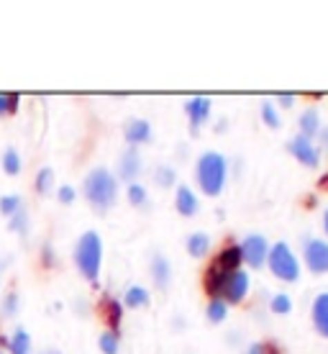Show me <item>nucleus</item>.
<instances>
[{"mask_svg":"<svg viewBox=\"0 0 328 354\" xmlns=\"http://www.w3.org/2000/svg\"><path fill=\"white\" fill-rule=\"evenodd\" d=\"M139 175H142V154H139L136 147H128V149L124 151L121 162H118V177L131 185Z\"/></svg>","mask_w":328,"mask_h":354,"instance_id":"obj_10","label":"nucleus"},{"mask_svg":"<svg viewBox=\"0 0 328 354\" xmlns=\"http://www.w3.org/2000/svg\"><path fill=\"white\" fill-rule=\"evenodd\" d=\"M211 111H213V103H211V97L195 95V97H190V100H187V103H185V113H187V118H190L193 133L200 131V126L208 121Z\"/></svg>","mask_w":328,"mask_h":354,"instance_id":"obj_8","label":"nucleus"},{"mask_svg":"<svg viewBox=\"0 0 328 354\" xmlns=\"http://www.w3.org/2000/svg\"><path fill=\"white\" fill-rule=\"evenodd\" d=\"M10 231H16L18 236H23L28 229V216H26V208H21V211H16L13 216H10V223H8Z\"/></svg>","mask_w":328,"mask_h":354,"instance_id":"obj_28","label":"nucleus"},{"mask_svg":"<svg viewBox=\"0 0 328 354\" xmlns=\"http://www.w3.org/2000/svg\"><path fill=\"white\" fill-rule=\"evenodd\" d=\"M175 180H177V169L169 167V165H160V167L154 169V183L160 187H172Z\"/></svg>","mask_w":328,"mask_h":354,"instance_id":"obj_22","label":"nucleus"},{"mask_svg":"<svg viewBox=\"0 0 328 354\" xmlns=\"http://www.w3.org/2000/svg\"><path fill=\"white\" fill-rule=\"evenodd\" d=\"M16 310H18V295H16V292H10V295H6L3 313H6V316H16Z\"/></svg>","mask_w":328,"mask_h":354,"instance_id":"obj_32","label":"nucleus"},{"mask_svg":"<svg viewBox=\"0 0 328 354\" xmlns=\"http://www.w3.org/2000/svg\"><path fill=\"white\" fill-rule=\"evenodd\" d=\"M151 277H154L157 288H167L169 285L172 267H169V259L164 254H154V259H151Z\"/></svg>","mask_w":328,"mask_h":354,"instance_id":"obj_16","label":"nucleus"},{"mask_svg":"<svg viewBox=\"0 0 328 354\" xmlns=\"http://www.w3.org/2000/svg\"><path fill=\"white\" fill-rule=\"evenodd\" d=\"M54 185V169L52 167H41L39 175H36V193L39 195H49Z\"/></svg>","mask_w":328,"mask_h":354,"instance_id":"obj_23","label":"nucleus"},{"mask_svg":"<svg viewBox=\"0 0 328 354\" xmlns=\"http://www.w3.org/2000/svg\"><path fill=\"white\" fill-rule=\"evenodd\" d=\"M241 262H244V257H241L239 244L226 247L221 254H218V259H215V265L221 267V270H226V272H236V270H241Z\"/></svg>","mask_w":328,"mask_h":354,"instance_id":"obj_15","label":"nucleus"},{"mask_svg":"<svg viewBox=\"0 0 328 354\" xmlns=\"http://www.w3.org/2000/svg\"><path fill=\"white\" fill-rule=\"evenodd\" d=\"M277 103H280L282 108H293L295 106V95H293V93H280V95H277Z\"/></svg>","mask_w":328,"mask_h":354,"instance_id":"obj_35","label":"nucleus"},{"mask_svg":"<svg viewBox=\"0 0 328 354\" xmlns=\"http://www.w3.org/2000/svg\"><path fill=\"white\" fill-rule=\"evenodd\" d=\"M175 208H177L180 216H185V218H190V216H195L197 211H200V203H197V195L190 190L187 185H180L177 187V195H175Z\"/></svg>","mask_w":328,"mask_h":354,"instance_id":"obj_13","label":"nucleus"},{"mask_svg":"<svg viewBox=\"0 0 328 354\" xmlns=\"http://www.w3.org/2000/svg\"><path fill=\"white\" fill-rule=\"evenodd\" d=\"M124 136L131 147L146 144L151 139V124L146 118H131V121H126V126H124Z\"/></svg>","mask_w":328,"mask_h":354,"instance_id":"obj_11","label":"nucleus"},{"mask_svg":"<svg viewBox=\"0 0 328 354\" xmlns=\"http://www.w3.org/2000/svg\"><path fill=\"white\" fill-rule=\"evenodd\" d=\"M21 208H23V201H21L18 195H3V198H0V213H3V216L10 218V216L16 211H21Z\"/></svg>","mask_w":328,"mask_h":354,"instance_id":"obj_27","label":"nucleus"},{"mask_svg":"<svg viewBox=\"0 0 328 354\" xmlns=\"http://www.w3.org/2000/svg\"><path fill=\"white\" fill-rule=\"evenodd\" d=\"M10 113V106H8V95H0V115Z\"/></svg>","mask_w":328,"mask_h":354,"instance_id":"obj_36","label":"nucleus"},{"mask_svg":"<svg viewBox=\"0 0 328 354\" xmlns=\"http://www.w3.org/2000/svg\"><path fill=\"white\" fill-rule=\"evenodd\" d=\"M323 229H326V234H328V211H326V216H323Z\"/></svg>","mask_w":328,"mask_h":354,"instance_id":"obj_39","label":"nucleus"},{"mask_svg":"<svg viewBox=\"0 0 328 354\" xmlns=\"http://www.w3.org/2000/svg\"><path fill=\"white\" fill-rule=\"evenodd\" d=\"M244 354H280V352H277V349L272 344H262V342H257V344L249 346V349Z\"/></svg>","mask_w":328,"mask_h":354,"instance_id":"obj_33","label":"nucleus"},{"mask_svg":"<svg viewBox=\"0 0 328 354\" xmlns=\"http://www.w3.org/2000/svg\"><path fill=\"white\" fill-rule=\"evenodd\" d=\"M208 249H211V236L203 234V231H195V234H190L187 236V254L190 257H205L208 254Z\"/></svg>","mask_w":328,"mask_h":354,"instance_id":"obj_18","label":"nucleus"},{"mask_svg":"<svg viewBox=\"0 0 328 354\" xmlns=\"http://www.w3.org/2000/svg\"><path fill=\"white\" fill-rule=\"evenodd\" d=\"M318 133H320L318 108H308V111L300 115V136H305V139H313V136H318Z\"/></svg>","mask_w":328,"mask_h":354,"instance_id":"obj_17","label":"nucleus"},{"mask_svg":"<svg viewBox=\"0 0 328 354\" xmlns=\"http://www.w3.org/2000/svg\"><path fill=\"white\" fill-rule=\"evenodd\" d=\"M121 319H124V310H121V303L115 301H108V321L113 324V328H118V324H121Z\"/></svg>","mask_w":328,"mask_h":354,"instance_id":"obj_31","label":"nucleus"},{"mask_svg":"<svg viewBox=\"0 0 328 354\" xmlns=\"http://www.w3.org/2000/svg\"><path fill=\"white\" fill-rule=\"evenodd\" d=\"M124 303L128 308H144V306H149V290L142 288V285H131V288L126 290Z\"/></svg>","mask_w":328,"mask_h":354,"instance_id":"obj_19","label":"nucleus"},{"mask_svg":"<svg viewBox=\"0 0 328 354\" xmlns=\"http://www.w3.org/2000/svg\"><path fill=\"white\" fill-rule=\"evenodd\" d=\"M100 352L103 354H115L118 352V334L115 331H106V334H100Z\"/></svg>","mask_w":328,"mask_h":354,"instance_id":"obj_30","label":"nucleus"},{"mask_svg":"<svg viewBox=\"0 0 328 354\" xmlns=\"http://www.w3.org/2000/svg\"><path fill=\"white\" fill-rule=\"evenodd\" d=\"M269 308L275 310V313H280V316H284V313H290V310H293V301H290V295L277 292L275 298L269 301Z\"/></svg>","mask_w":328,"mask_h":354,"instance_id":"obj_29","label":"nucleus"},{"mask_svg":"<svg viewBox=\"0 0 328 354\" xmlns=\"http://www.w3.org/2000/svg\"><path fill=\"white\" fill-rule=\"evenodd\" d=\"M10 354H31V337H28L26 328H16L13 337L8 342Z\"/></svg>","mask_w":328,"mask_h":354,"instance_id":"obj_20","label":"nucleus"},{"mask_svg":"<svg viewBox=\"0 0 328 354\" xmlns=\"http://www.w3.org/2000/svg\"><path fill=\"white\" fill-rule=\"evenodd\" d=\"M8 106H10V113H16V108H18V93L8 95Z\"/></svg>","mask_w":328,"mask_h":354,"instance_id":"obj_37","label":"nucleus"},{"mask_svg":"<svg viewBox=\"0 0 328 354\" xmlns=\"http://www.w3.org/2000/svg\"><path fill=\"white\" fill-rule=\"evenodd\" d=\"M269 270L275 274L277 280H282V283H295L298 277H300V265H298V257L293 254V249L290 244H284V241H277L275 247H269Z\"/></svg>","mask_w":328,"mask_h":354,"instance_id":"obj_4","label":"nucleus"},{"mask_svg":"<svg viewBox=\"0 0 328 354\" xmlns=\"http://www.w3.org/2000/svg\"><path fill=\"white\" fill-rule=\"evenodd\" d=\"M287 149H290V154H293L300 165H305V167H318L320 154H318V149L313 147L311 139H305V136H295V139L287 142Z\"/></svg>","mask_w":328,"mask_h":354,"instance_id":"obj_9","label":"nucleus"},{"mask_svg":"<svg viewBox=\"0 0 328 354\" xmlns=\"http://www.w3.org/2000/svg\"><path fill=\"white\" fill-rule=\"evenodd\" d=\"M313 326L320 337L328 339V292H320L313 301Z\"/></svg>","mask_w":328,"mask_h":354,"instance_id":"obj_14","label":"nucleus"},{"mask_svg":"<svg viewBox=\"0 0 328 354\" xmlns=\"http://www.w3.org/2000/svg\"><path fill=\"white\" fill-rule=\"evenodd\" d=\"M305 265L316 274L328 272V241L323 239H311L305 244Z\"/></svg>","mask_w":328,"mask_h":354,"instance_id":"obj_7","label":"nucleus"},{"mask_svg":"<svg viewBox=\"0 0 328 354\" xmlns=\"http://www.w3.org/2000/svg\"><path fill=\"white\" fill-rule=\"evenodd\" d=\"M239 247H241V257H244V262H247L249 267H254V270H259V267L267 262V257H269V244H267V239L262 236V234H251V236H247Z\"/></svg>","mask_w":328,"mask_h":354,"instance_id":"obj_5","label":"nucleus"},{"mask_svg":"<svg viewBox=\"0 0 328 354\" xmlns=\"http://www.w3.org/2000/svg\"><path fill=\"white\" fill-rule=\"evenodd\" d=\"M82 193L98 213H106L118 201V177L108 167H93L85 175Z\"/></svg>","mask_w":328,"mask_h":354,"instance_id":"obj_1","label":"nucleus"},{"mask_svg":"<svg viewBox=\"0 0 328 354\" xmlns=\"http://www.w3.org/2000/svg\"><path fill=\"white\" fill-rule=\"evenodd\" d=\"M262 118H264V124L269 126V129H280V126H282V118H280L272 100H264V103H262Z\"/></svg>","mask_w":328,"mask_h":354,"instance_id":"obj_25","label":"nucleus"},{"mask_svg":"<svg viewBox=\"0 0 328 354\" xmlns=\"http://www.w3.org/2000/svg\"><path fill=\"white\" fill-rule=\"evenodd\" d=\"M3 169H6V175H18L21 172V154L13 147L3 151Z\"/></svg>","mask_w":328,"mask_h":354,"instance_id":"obj_24","label":"nucleus"},{"mask_svg":"<svg viewBox=\"0 0 328 354\" xmlns=\"http://www.w3.org/2000/svg\"><path fill=\"white\" fill-rule=\"evenodd\" d=\"M249 295V272L244 270H236V272H231V277L226 280V288H223V301L226 306H239L244 303V298Z\"/></svg>","mask_w":328,"mask_h":354,"instance_id":"obj_6","label":"nucleus"},{"mask_svg":"<svg viewBox=\"0 0 328 354\" xmlns=\"http://www.w3.org/2000/svg\"><path fill=\"white\" fill-rule=\"evenodd\" d=\"M226 316H229V306H226L223 298H213V301L208 303V321L211 324H223Z\"/></svg>","mask_w":328,"mask_h":354,"instance_id":"obj_21","label":"nucleus"},{"mask_svg":"<svg viewBox=\"0 0 328 354\" xmlns=\"http://www.w3.org/2000/svg\"><path fill=\"white\" fill-rule=\"evenodd\" d=\"M226 172H229V162L221 151H205L195 165L197 185L205 195H218L226 185Z\"/></svg>","mask_w":328,"mask_h":354,"instance_id":"obj_3","label":"nucleus"},{"mask_svg":"<svg viewBox=\"0 0 328 354\" xmlns=\"http://www.w3.org/2000/svg\"><path fill=\"white\" fill-rule=\"evenodd\" d=\"M75 187L72 185H62L59 187V193H57V198H59V203H72V201H75Z\"/></svg>","mask_w":328,"mask_h":354,"instance_id":"obj_34","label":"nucleus"},{"mask_svg":"<svg viewBox=\"0 0 328 354\" xmlns=\"http://www.w3.org/2000/svg\"><path fill=\"white\" fill-rule=\"evenodd\" d=\"M126 195H128V203L131 205H146V201H149L146 187L139 185V183H131V185L126 187Z\"/></svg>","mask_w":328,"mask_h":354,"instance_id":"obj_26","label":"nucleus"},{"mask_svg":"<svg viewBox=\"0 0 328 354\" xmlns=\"http://www.w3.org/2000/svg\"><path fill=\"white\" fill-rule=\"evenodd\" d=\"M41 354H62V352H59V349H44Z\"/></svg>","mask_w":328,"mask_h":354,"instance_id":"obj_38","label":"nucleus"},{"mask_svg":"<svg viewBox=\"0 0 328 354\" xmlns=\"http://www.w3.org/2000/svg\"><path fill=\"white\" fill-rule=\"evenodd\" d=\"M75 265L80 270V274L90 283H98L100 277V265H103V241L95 231H85L77 247H75Z\"/></svg>","mask_w":328,"mask_h":354,"instance_id":"obj_2","label":"nucleus"},{"mask_svg":"<svg viewBox=\"0 0 328 354\" xmlns=\"http://www.w3.org/2000/svg\"><path fill=\"white\" fill-rule=\"evenodd\" d=\"M229 277H231V272L221 270L215 262L208 267V272H205V290H208V295H211V301H213V298H221L223 288H226V280H229Z\"/></svg>","mask_w":328,"mask_h":354,"instance_id":"obj_12","label":"nucleus"}]
</instances>
